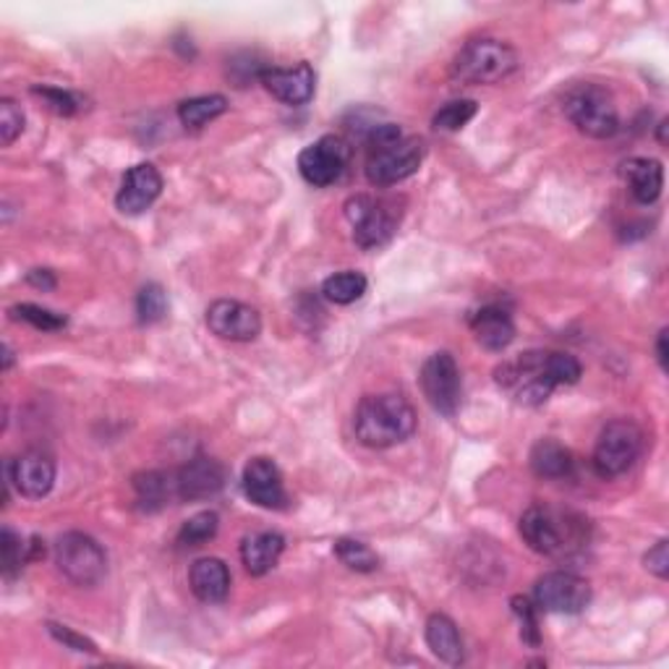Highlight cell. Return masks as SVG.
<instances>
[{
	"instance_id": "31",
	"label": "cell",
	"mask_w": 669,
	"mask_h": 669,
	"mask_svg": "<svg viewBox=\"0 0 669 669\" xmlns=\"http://www.w3.org/2000/svg\"><path fill=\"white\" fill-rule=\"evenodd\" d=\"M479 112V105L473 100H453L434 112L432 126L437 131H461L469 120Z\"/></svg>"
},
{
	"instance_id": "17",
	"label": "cell",
	"mask_w": 669,
	"mask_h": 669,
	"mask_svg": "<svg viewBox=\"0 0 669 669\" xmlns=\"http://www.w3.org/2000/svg\"><path fill=\"white\" fill-rule=\"evenodd\" d=\"M244 492L254 505L265 510H283L288 502L283 473L269 458H252L244 469Z\"/></svg>"
},
{
	"instance_id": "9",
	"label": "cell",
	"mask_w": 669,
	"mask_h": 669,
	"mask_svg": "<svg viewBox=\"0 0 669 669\" xmlns=\"http://www.w3.org/2000/svg\"><path fill=\"white\" fill-rule=\"evenodd\" d=\"M56 565L60 573L81 589H92L108 573L105 550L89 533L69 531L56 541Z\"/></svg>"
},
{
	"instance_id": "7",
	"label": "cell",
	"mask_w": 669,
	"mask_h": 669,
	"mask_svg": "<svg viewBox=\"0 0 669 669\" xmlns=\"http://www.w3.org/2000/svg\"><path fill=\"white\" fill-rule=\"evenodd\" d=\"M643 450V432L636 421H610L593 445L591 465L601 479H618L633 469Z\"/></svg>"
},
{
	"instance_id": "12",
	"label": "cell",
	"mask_w": 669,
	"mask_h": 669,
	"mask_svg": "<svg viewBox=\"0 0 669 669\" xmlns=\"http://www.w3.org/2000/svg\"><path fill=\"white\" fill-rule=\"evenodd\" d=\"M348 160H351L348 141L329 134V137H322L314 141V145L301 149L298 173L309 186L325 189V186H333L335 180H341L345 168H348Z\"/></svg>"
},
{
	"instance_id": "18",
	"label": "cell",
	"mask_w": 669,
	"mask_h": 669,
	"mask_svg": "<svg viewBox=\"0 0 669 669\" xmlns=\"http://www.w3.org/2000/svg\"><path fill=\"white\" fill-rule=\"evenodd\" d=\"M259 81L275 100L285 105H306L317 89V73L309 63H298L293 69H262Z\"/></svg>"
},
{
	"instance_id": "39",
	"label": "cell",
	"mask_w": 669,
	"mask_h": 669,
	"mask_svg": "<svg viewBox=\"0 0 669 669\" xmlns=\"http://www.w3.org/2000/svg\"><path fill=\"white\" fill-rule=\"evenodd\" d=\"M643 565H646V570H649V573H653L657 578H661V581H665V578L669 575V541L667 539L657 541V544H653L651 550L646 552Z\"/></svg>"
},
{
	"instance_id": "2",
	"label": "cell",
	"mask_w": 669,
	"mask_h": 669,
	"mask_svg": "<svg viewBox=\"0 0 669 669\" xmlns=\"http://www.w3.org/2000/svg\"><path fill=\"white\" fill-rule=\"evenodd\" d=\"M521 537L544 558H568L589 541V521L573 510L531 505L521 515Z\"/></svg>"
},
{
	"instance_id": "19",
	"label": "cell",
	"mask_w": 669,
	"mask_h": 669,
	"mask_svg": "<svg viewBox=\"0 0 669 669\" xmlns=\"http://www.w3.org/2000/svg\"><path fill=\"white\" fill-rule=\"evenodd\" d=\"M469 325L473 329V335H476V343L481 348L492 353L505 351L508 345L515 341L513 317H510L508 309H502L498 304L481 306L479 312H473Z\"/></svg>"
},
{
	"instance_id": "23",
	"label": "cell",
	"mask_w": 669,
	"mask_h": 669,
	"mask_svg": "<svg viewBox=\"0 0 669 669\" xmlns=\"http://www.w3.org/2000/svg\"><path fill=\"white\" fill-rule=\"evenodd\" d=\"M426 646H430L434 657L440 661H445V665H463L465 659V649H463V638L461 630L453 620L447 618V614H432L430 620H426Z\"/></svg>"
},
{
	"instance_id": "42",
	"label": "cell",
	"mask_w": 669,
	"mask_h": 669,
	"mask_svg": "<svg viewBox=\"0 0 669 669\" xmlns=\"http://www.w3.org/2000/svg\"><path fill=\"white\" fill-rule=\"evenodd\" d=\"M13 366V351L9 343H3V372H9Z\"/></svg>"
},
{
	"instance_id": "27",
	"label": "cell",
	"mask_w": 669,
	"mask_h": 669,
	"mask_svg": "<svg viewBox=\"0 0 669 669\" xmlns=\"http://www.w3.org/2000/svg\"><path fill=\"white\" fill-rule=\"evenodd\" d=\"M134 490L139 494V502H145V508H160L168 500H176L173 492V473H160V471H147L134 476Z\"/></svg>"
},
{
	"instance_id": "32",
	"label": "cell",
	"mask_w": 669,
	"mask_h": 669,
	"mask_svg": "<svg viewBox=\"0 0 669 669\" xmlns=\"http://www.w3.org/2000/svg\"><path fill=\"white\" fill-rule=\"evenodd\" d=\"M0 554H3V575L11 581L13 575L21 573V568L29 560V544H24V539L6 525L3 533H0Z\"/></svg>"
},
{
	"instance_id": "16",
	"label": "cell",
	"mask_w": 669,
	"mask_h": 669,
	"mask_svg": "<svg viewBox=\"0 0 669 669\" xmlns=\"http://www.w3.org/2000/svg\"><path fill=\"white\" fill-rule=\"evenodd\" d=\"M163 194V173L153 163H139L124 176L120 184L116 207L124 215H141L155 205Z\"/></svg>"
},
{
	"instance_id": "35",
	"label": "cell",
	"mask_w": 669,
	"mask_h": 669,
	"mask_svg": "<svg viewBox=\"0 0 669 669\" xmlns=\"http://www.w3.org/2000/svg\"><path fill=\"white\" fill-rule=\"evenodd\" d=\"M550 372L554 382L560 385H575L578 380H581L583 366L581 361L575 356H570V353H560V351H550Z\"/></svg>"
},
{
	"instance_id": "43",
	"label": "cell",
	"mask_w": 669,
	"mask_h": 669,
	"mask_svg": "<svg viewBox=\"0 0 669 669\" xmlns=\"http://www.w3.org/2000/svg\"><path fill=\"white\" fill-rule=\"evenodd\" d=\"M665 131H667V120H661V124H659V141H661V145H665V141H667Z\"/></svg>"
},
{
	"instance_id": "36",
	"label": "cell",
	"mask_w": 669,
	"mask_h": 669,
	"mask_svg": "<svg viewBox=\"0 0 669 669\" xmlns=\"http://www.w3.org/2000/svg\"><path fill=\"white\" fill-rule=\"evenodd\" d=\"M510 604H513V612L518 614V620H521V638H523V643H529V646H533V649H537V646L541 643L537 607H533L531 601L523 599V597H515L513 601H510Z\"/></svg>"
},
{
	"instance_id": "38",
	"label": "cell",
	"mask_w": 669,
	"mask_h": 669,
	"mask_svg": "<svg viewBox=\"0 0 669 669\" xmlns=\"http://www.w3.org/2000/svg\"><path fill=\"white\" fill-rule=\"evenodd\" d=\"M48 630H50V636L56 638V641H60V643L66 646V649H73V651H79V653H97V646L92 641H87L85 636L73 633L71 628L56 626V622H50Z\"/></svg>"
},
{
	"instance_id": "14",
	"label": "cell",
	"mask_w": 669,
	"mask_h": 669,
	"mask_svg": "<svg viewBox=\"0 0 669 669\" xmlns=\"http://www.w3.org/2000/svg\"><path fill=\"white\" fill-rule=\"evenodd\" d=\"M225 486V469L215 458H194L186 465L173 473V492L176 500L194 502V500H207L215 498Z\"/></svg>"
},
{
	"instance_id": "20",
	"label": "cell",
	"mask_w": 669,
	"mask_h": 669,
	"mask_svg": "<svg viewBox=\"0 0 669 669\" xmlns=\"http://www.w3.org/2000/svg\"><path fill=\"white\" fill-rule=\"evenodd\" d=\"M620 173L638 205L649 207L661 197V189H665V168H661V163L653 160V157H633V160L622 163Z\"/></svg>"
},
{
	"instance_id": "33",
	"label": "cell",
	"mask_w": 669,
	"mask_h": 669,
	"mask_svg": "<svg viewBox=\"0 0 669 669\" xmlns=\"http://www.w3.org/2000/svg\"><path fill=\"white\" fill-rule=\"evenodd\" d=\"M11 317L19 322H27V325H32L35 329H45V333H56V329H63L69 325V319H66L63 314L42 309V306H35V304H17L11 309Z\"/></svg>"
},
{
	"instance_id": "4",
	"label": "cell",
	"mask_w": 669,
	"mask_h": 669,
	"mask_svg": "<svg viewBox=\"0 0 669 669\" xmlns=\"http://www.w3.org/2000/svg\"><path fill=\"white\" fill-rule=\"evenodd\" d=\"M494 382L521 405H544L550 401L554 387L550 372V351H525L521 356L502 361L494 370Z\"/></svg>"
},
{
	"instance_id": "28",
	"label": "cell",
	"mask_w": 669,
	"mask_h": 669,
	"mask_svg": "<svg viewBox=\"0 0 669 669\" xmlns=\"http://www.w3.org/2000/svg\"><path fill=\"white\" fill-rule=\"evenodd\" d=\"M335 558L341 560L345 568L356 570V573H374V570L380 568V554L358 539H337Z\"/></svg>"
},
{
	"instance_id": "41",
	"label": "cell",
	"mask_w": 669,
	"mask_h": 669,
	"mask_svg": "<svg viewBox=\"0 0 669 669\" xmlns=\"http://www.w3.org/2000/svg\"><path fill=\"white\" fill-rule=\"evenodd\" d=\"M667 337H669V329L661 327L659 329V337H657V361L661 366V372H669V348H667Z\"/></svg>"
},
{
	"instance_id": "8",
	"label": "cell",
	"mask_w": 669,
	"mask_h": 669,
	"mask_svg": "<svg viewBox=\"0 0 669 669\" xmlns=\"http://www.w3.org/2000/svg\"><path fill=\"white\" fill-rule=\"evenodd\" d=\"M345 217L353 228V240L361 249H377L387 244L401 225V209L393 199H377L370 194H358L345 201Z\"/></svg>"
},
{
	"instance_id": "29",
	"label": "cell",
	"mask_w": 669,
	"mask_h": 669,
	"mask_svg": "<svg viewBox=\"0 0 669 669\" xmlns=\"http://www.w3.org/2000/svg\"><path fill=\"white\" fill-rule=\"evenodd\" d=\"M217 529H220V515L215 510H205V513H197L189 518L178 531V544L180 547H201L207 544L209 539L217 537Z\"/></svg>"
},
{
	"instance_id": "22",
	"label": "cell",
	"mask_w": 669,
	"mask_h": 669,
	"mask_svg": "<svg viewBox=\"0 0 669 669\" xmlns=\"http://www.w3.org/2000/svg\"><path fill=\"white\" fill-rule=\"evenodd\" d=\"M283 552L285 539L277 531L252 533V537H246L244 544H240V562H244L246 573L262 578L277 565Z\"/></svg>"
},
{
	"instance_id": "1",
	"label": "cell",
	"mask_w": 669,
	"mask_h": 669,
	"mask_svg": "<svg viewBox=\"0 0 669 669\" xmlns=\"http://www.w3.org/2000/svg\"><path fill=\"white\" fill-rule=\"evenodd\" d=\"M353 432L364 447H395L416 432V411L397 393L366 395L353 413Z\"/></svg>"
},
{
	"instance_id": "10",
	"label": "cell",
	"mask_w": 669,
	"mask_h": 669,
	"mask_svg": "<svg viewBox=\"0 0 669 669\" xmlns=\"http://www.w3.org/2000/svg\"><path fill=\"white\" fill-rule=\"evenodd\" d=\"M419 382H421V393H424L426 403H430L434 411L447 419L455 416L458 409H461L463 380L453 353L447 351L432 353V356L424 361V366H421Z\"/></svg>"
},
{
	"instance_id": "24",
	"label": "cell",
	"mask_w": 669,
	"mask_h": 669,
	"mask_svg": "<svg viewBox=\"0 0 669 669\" xmlns=\"http://www.w3.org/2000/svg\"><path fill=\"white\" fill-rule=\"evenodd\" d=\"M531 471L539 479H565L573 471V455L554 440H539L531 450Z\"/></svg>"
},
{
	"instance_id": "26",
	"label": "cell",
	"mask_w": 669,
	"mask_h": 669,
	"mask_svg": "<svg viewBox=\"0 0 669 669\" xmlns=\"http://www.w3.org/2000/svg\"><path fill=\"white\" fill-rule=\"evenodd\" d=\"M366 277L361 273H353V269H345V273H335L329 275L325 283H322V296H325L329 304L337 306H348L353 301H358L366 293Z\"/></svg>"
},
{
	"instance_id": "3",
	"label": "cell",
	"mask_w": 669,
	"mask_h": 669,
	"mask_svg": "<svg viewBox=\"0 0 669 669\" xmlns=\"http://www.w3.org/2000/svg\"><path fill=\"white\" fill-rule=\"evenodd\" d=\"M370 157H366V178L372 186H395L419 173L426 147L416 137H403L401 126H374L366 137Z\"/></svg>"
},
{
	"instance_id": "13",
	"label": "cell",
	"mask_w": 669,
	"mask_h": 669,
	"mask_svg": "<svg viewBox=\"0 0 669 669\" xmlns=\"http://www.w3.org/2000/svg\"><path fill=\"white\" fill-rule=\"evenodd\" d=\"M209 333L230 343H252L262 333V317L254 306L244 301L220 298L213 301L207 309Z\"/></svg>"
},
{
	"instance_id": "15",
	"label": "cell",
	"mask_w": 669,
	"mask_h": 669,
	"mask_svg": "<svg viewBox=\"0 0 669 669\" xmlns=\"http://www.w3.org/2000/svg\"><path fill=\"white\" fill-rule=\"evenodd\" d=\"M6 473H9V481L17 486V492L29 500H42L56 486V461L40 450H29V453L19 455L17 461L6 465Z\"/></svg>"
},
{
	"instance_id": "30",
	"label": "cell",
	"mask_w": 669,
	"mask_h": 669,
	"mask_svg": "<svg viewBox=\"0 0 669 669\" xmlns=\"http://www.w3.org/2000/svg\"><path fill=\"white\" fill-rule=\"evenodd\" d=\"M137 314L141 325H155V322L165 319L168 314V293L163 285L147 283L137 296Z\"/></svg>"
},
{
	"instance_id": "6",
	"label": "cell",
	"mask_w": 669,
	"mask_h": 669,
	"mask_svg": "<svg viewBox=\"0 0 669 669\" xmlns=\"http://www.w3.org/2000/svg\"><path fill=\"white\" fill-rule=\"evenodd\" d=\"M565 116L578 131L591 139H610L620 131L614 97L599 85H578L565 95Z\"/></svg>"
},
{
	"instance_id": "37",
	"label": "cell",
	"mask_w": 669,
	"mask_h": 669,
	"mask_svg": "<svg viewBox=\"0 0 669 669\" xmlns=\"http://www.w3.org/2000/svg\"><path fill=\"white\" fill-rule=\"evenodd\" d=\"M35 97H42V102L48 105L52 112H58V116H73V112L79 110V97L66 92V89L58 87H32Z\"/></svg>"
},
{
	"instance_id": "40",
	"label": "cell",
	"mask_w": 669,
	"mask_h": 669,
	"mask_svg": "<svg viewBox=\"0 0 669 669\" xmlns=\"http://www.w3.org/2000/svg\"><path fill=\"white\" fill-rule=\"evenodd\" d=\"M27 283L40 291H52L56 288V275H52L50 269H32V273L27 275Z\"/></svg>"
},
{
	"instance_id": "21",
	"label": "cell",
	"mask_w": 669,
	"mask_h": 669,
	"mask_svg": "<svg viewBox=\"0 0 669 669\" xmlns=\"http://www.w3.org/2000/svg\"><path fill=\"white\" fill-rule=\"evenodd\" d=\"M189 586L199 601L220 604L230 593V570L223 560L201 558L189 570Z\"/></svg>"
},
{
	"instance_id": "5",
	"label": "cell",
	"mask_w": 669,
	"mask_h": 669,
	"mask_svg": "<svg viewBox=\"0 0 669 669\" xmlns=\"http://www.w3.org/2000/svg\"><path fill=\"white\" fill-rule=\"evenodd\" d=\"M521 66L518 52L494 37L465 42L453 60V77L463 85H500Z\"/></svg>"
},
{
	"instance_id": "25",
	"label": "cell",
	"mask_w": 669,
	"mask_h": 669,
	"mask_svg": "<svg viewBox=\"0 0 669 669\" xmlns=\"http://www.w3.org/2000/svg\"><path fill=\"white\" fill-rule=\"evenodd\" d=\"M228 110V100L223 95H201L178 105V118L186 129H205L209 120L220 118Z\"/></svg>"
},
{
	"instance_id": "34",
	"label": "cell",
	"mask_w": 669,
	"mask_h": 669,
	"mask_svg": "<svg viewBox=\"0 0 669 669\" xmlns=\"http://www.w3.org/2000/svg\"><path fill=\"white\" fill-rule=\"evenodd\" d=\"M24 124L27 118L21 105L11 100V97H3V100H0V145L11 147L13 141L24 134Z\"/></svg>"
},
{
	"instance_id": "11",
	"label": "cell",
	"mask_w": 669,
	"mask_h": 669,
	"mask_svg": "<svg viewBox=\"0 0 669 669\" xmlns=\"http://www.w3.org/2000/svg\"><path fill=\"white\" fill-rule=\"evenodd\" d=\"M591 583L568 570H552L533 586L537 607L552 614H581L591 604Z\"/></svg>"
}]
</instances>
